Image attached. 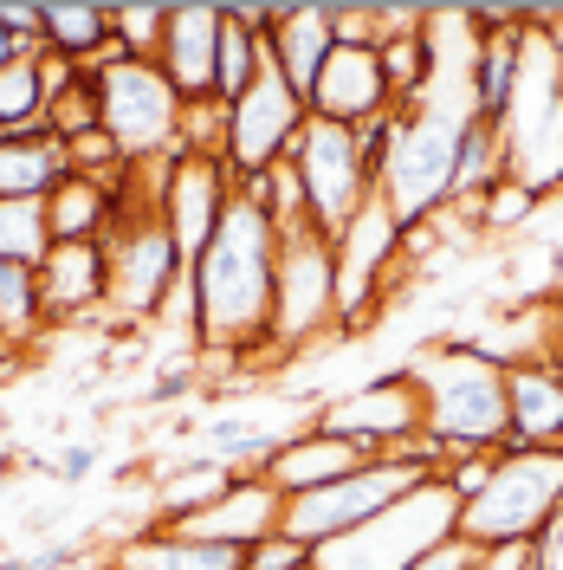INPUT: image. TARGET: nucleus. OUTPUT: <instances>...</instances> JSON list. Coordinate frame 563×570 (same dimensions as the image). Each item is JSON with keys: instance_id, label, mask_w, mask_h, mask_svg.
<instances>
[{"instance_id": "nucleus-33", "label": "nucleus", "mask_w": 563, "mask_h": 570, "mask_svg": "<svg viewBox=\"0 0 563 570\" xmlns=\"http://www.w3.org/2000/svg\"><path fill=\"white\" fill-rule=\"evenodd\" d=\"M460 570H544V564H537V538H531V544H466Z\"/></svg>"}, {"instance_id": "nucleus-6", "label": "nucleus", "mask_w": 563, "mask_h": 570, "mask_svg": "<svg viewBox=\"0 0 563 570\" xmlns=\"http://www.w3.org/2000/svg\"><path fill=\"white\" fill-rule=\"evenodd\" d=\"M466 117H473L466 105H441V98L402 110V130L376 169V195L402 227H422L454 202V149Z\"/></svg>"}, {"instance_id": "nucleus-5", "label": "nucleus", "mask_w": 563, "mask_h": 570, "mask_svg": "<svg viewBox=\"0 0 563 570\" xmlns=\"http://www.w3.org/2000/svg\"><path fill=\"white\" fill-rule=\"evenodd\" d=\"M441 461H434V448H408V454H369V461L344 473V480H330V487H317V493H292L279 499V532L298 538V544H330V538L356 532V525H369L376 512H388L402 493H415L422 480H434Z\"/></svg>"}, {"instance_id": "nucleus-36", "label": "nucleus", "mask_w": 563, "mask_h": 570, "mask_svg": "<svg viewBox=\"0 0 563 570\" xmlns=\"http://www.w3.org/2000/svg\"><path fill=\"white\" fill-rule=\"evenodd\" d=\"M0 33L20 52H39V0H0Z\"/></svg>"}, {"instance_id": "nucleus-22", "label": "nucleus", "mask_w": 563, "mask_h": 570, "mask_svg": "<svg viewBox=\"0 0 563 570\" xmlns=\"http://www.w3.org/2000/svg\"><path fill=\"white\" fill-rule=\"evenodd\" d=\"M39 46L85 71L105 66V59H124L117 39H110L105 0H39Z\"/></svg>"}, {"instance_id": "nucleus-26", "label": "nucleus", "mask_w": 563, "mask_h": 570, "mask_svg": "<svg viewBox=\"0 0 563 570\" xmlns=\"http://www.w3.org/2000/svg\"><path fill=\"white\" fill-rule=\"evenodd\" d=\"M33 137H52V124H46V91H39L33 52H13V59L0 66V142H33Z\"/></svg>"}, {"instance_id": "nucleus-35", "label": "nucleus", "mask_w": 563, "mask_h": 570, "mask_svg": "<svg viewBox=\"0 0 563 570\" xmlns=\"http://www.w3.org/2000/svg\"><path fill=\"white\" fill-rule=\"evenodd\" d=\"M98 461H105V448L71 441V448H59V454H52V480H59V487H85V480L98 473Z\"/></svg>"}, {"instance_id": "nucleus-10", "label": "nucleus", "mask_w": 563, "mask_h": 570, "mask_svg": "<svg viewBox=\"0 0 563 570\" xmlns=\"http://www.w3.org/2000/svg\"><path fill=\"white\" fill-rule=\"evenodd\" d=\"M285 163H292V176L305 188V214H312L317 234H344L376 195V176H369V163L356 149V130H344V124L305 117V130H298Z\"/></svg>"}, {"instance_id": "nucleus-9", "label": "nucleus", "mask_w": 563, "mask_h": 570, "mask_svg": "<svg viewBox=\"0 0 563 570\" xmlns=\"http://www.w3.org/2000/svg\"><path fill=\"white\" fill-rule=\"evenodd\" d=\"M317 331H337V259L330 234L292 220L279 227V273H273V351H312Z\"/></svg>"}, {"instance_id": "nucleus-30", "label": "nucleus", "mask_w": 563, "mask_h": 570, "mask_svg": "<svg viewBox=\"0 0 563 570\" xmlns=\"http://www.w3.org/2000/svg\"><path fill=\"white\" fill-rule=\"evenodd\" d=\"M110 13V39H117V52L124 59H156V46H162V13H169V0H117L105 7Z\"/></svg>"}, {"instance_id": "nucleus-7", "label": "nucleus", "mask_w": 563, "mask_h": 570, "mask_svg": "<svg viewBox=\"0 0 563 570\" xmlns=\"http://www.w3.org/2000/svg\"><path fill=\"white\" fill-rule=\"evenodd\" d=\"M91 98H98V130L110 137V149L137 169V163H162L181 156V91L162 78L156 59H105L85 71Z\"/></svg>"}, {"instance_id": "nucleus-19", "label": "nucleus", "mask_w": 563, "mask_h": 570, "mask_svg": "<svg viewBox=\"0 0 563 570\" xmlns=\"http://www.w3.org/2000/svg\"><path fill=\"white\" fill-rule=\"evenodd\" d=\"M117 570H247L240 544H214V538L176 532V525H142L110 544Z\"/></svg>"}, {"instance_id": "nucleus-31", "label": "nucleus", "mask_w": 563, "mask_h": 570, "mask_svg": "<svg viewBox=\"0 0 563 570\" xmlns=\"http://www.w3.org/2000/svg\"><path fill=\"white\" fill-rule=\"evenodd\" d=\"M537 202L544 195H531L525 181H493L480 202H473V214H480V234H505V227H525L531 214H537Z\"/></svg>"}, {"instance_id": "nucleus-8", "label": "nucleus", "mask_w": 563, "mask_h": 570, "mask_svg": "<svg viewBox=\"0 0 563 570\" xmlns=\"http://www.w3.org/2000/svg\"><path fill=\"white\" fill-rule=\"evenodd\" d=\"M98 247H105V318H117V324L162 318L169 292L188 273V259L176 253L162 214H124Z\"/></svg>"}, {"instance_id": "nucleus-25", "label": "nucleus", "mask_w": 563, "mask_h": 570, "mask_svg": "<svg viewBox=\"0 0 563 570\" xmlns=\"http://www.w3.org/2000/svg\"><path fill=\"white\" fill-rule=\"evenodd\" d=\"M71 176L66 142L33 137V142H0V202H46Z\"/></svg>"}, {"instance_id": "nucleus-27", "label": "nucleus", "mask_w": 563, "mask_h": 570, "mask_svg": "<svg viewBox=\"0 0 563 570\" xmlns=\"http://www.w3.org/2000/svg\"><path fill=\"white\" fill-rule=\"evenodd\" d=\"M493 181H505V142H498V124L466 117V124H460V149H454V202H480Z\"/></svg>"}, {"instance_id": "nucleus-28", "label": "nucleus", "mask_w": 563, "mask_h": 570, "mask_svg": "<svg viewBox=\"0 0 563 570\" xmlns=\"http://www.w3.org/2000/svg\"><path fill=\"white\" fill-rule=\"evenodd\" d=\"M39 331H46V318H39V273L0 259V344L20 351V344H33Z\"/></svg>"}, {"instance_id": "nucleus-29", "label": "nucleus", "mask_w": 563, "mask_h": 570, "mask_svg": "<svg viewBox=\"0 0 563 570\" xmlns=\"http://www.w3.org/2000/svg\"><path fill=\"white\" fill-rule=\"evenodd\" d=\"M46 247H52V234H46V202H0V259L39 266Z\"/></svg>"}, {"instance_id": "nucleus-2", "label": "nucleus", "mask_w": 563, "mask_h": 570, "mask_svg": "<svg viewBox=\"0 0 563 570\" xmlns=\"http://www.w3.org/2000/svg\"><path fill=\"white\" fill-rule=\"evenodd\" d=\"M402 376L422 395V441L441 466L505 448V370L498 363L466 351L460 337H434L408 356Z\"/></svg>"}, {"instance_id": "nucleus-3", "label": "nucleus", "mask_w": 563, "mask_h": 570, "mask_svg": "<svg viewBox=\"0 0 563 570\" xmlns=\"http://www.w3.org/2000/svg\"><path fill=\"white\" fill-rule=\"evenodd\" d=\"M563 519V448H498L486 487L460 505V544H531Z\"/></svg>"}, {"instance_id": "nucleus-34", "label": "nucleus", "mask_w": 563, "mask_h": 570, "mask_svg": "<svg viewBox=\"0 0 563 570\" xmlns=\"http://www.w3.org/2000/svg\"><path fill=\"white\" fill-rule=\"evenodd\" d=\"M247 570H312V544H298V538H259V544H247Z\"/></svg>"}, {"instance_id": "nucleus-20", "label": "nucleus", "mask_w": 563, "mask_h": 570, "mask_svg": "<svg viewBox=\"0 0 563 570\" xmlns=\"http://www.w3.org/2000/svg\"><path fill=\"white\" fill-rule=\"evenodd\" d=\"M505 448H563V376L551 363L505 370Z\"/></svg>"}, {"instance_id": "nucleus-16", "label": "nucleus", "mask_w": 563, "mask_h": 570, "mask_svg": "<svg viewBox=\"0 0 563 570\" xmlns=\"http://www.w3.org/2000/svg\"><path fill=\"white\" fill-rule=\"evenodd\" d=\"M39 273V318L46 331L78 318H105V247L98 240H52Z\"/></svg>"}, {"instance_id": "nucleus-32", "label": "nucleus", "mask_w": 563, "mask_h": 570, "mask_svg": "<svg viewBox=\"0 0 563 570\" xmlns=\"http://www.w3.org/2000/svg\"><path fill=\"white\" fill-rule=\"evenodd\" d=\"M176 142H181V156H220V142H227V105L220 98H188Z\"/></svg>"}, {"instance_id": "nucleus-37", "label": "nucleus", "mask_w": 563, "mask_h": 570, "mask_svg": "<svg viewBox=\"0 0 563 570\" xmlns=\"http://www.w3.org/2000/svg\"><path fill=\"white\" fill-rule=\"evenodd\" d=\"M544 363L563 376V298H557V318H551V351H544Z\"/></svg>"}, {"instance_id": "nucleus-21", "label": "nucleus", "mask_w": 563, "mask_h": 570, "mask_svg": "<svg viewBox=\"0 0 563 570\" xmlns=\"http://www.w3.org/2000/svg\"><path fill=\"white\" fill-rule=\"evenodd\" d=\"M176 532H195V538H214V544H259V538L279 532V493L259 480V473H240L227 493L214 499L208 512H195L188 525H176Z\"/></svg>"}, {"instance_id": "nucleus-18", "label": "nucleus", "mask_w": 563, "mask_h": 570, "mask_svg": "<svg viewBox=\"0 0 563 570\" xmlns=\"http://www.w3.org/2000/svg\"><path fill=\"white\" fill-rule=\"evenodd\" d=\"M363 461H369V454H363V448H350V441L317 434V428H298L285 448H273V454H266L259 480H266L279 499H292V493H317V487L344 480V473H356Z\"/></svg>"}, {"instance_id": "nucleus-17", "label": "nucleus", "mask_w": 563, "mask_h": 570, "mask_svg": "<svg viewBox=\"0 0 563 570\" xmlns=\"http://www.w3.org/2000/svg\"><path fill=\"white\" fill-rule=\"evenodd\" d=\"M220 13L208 0H169L162 13V46H156V66L162 78L188 98H214V52H220Z\"/></svg>"}, {"instance_id": "nucleus-11", "label": "nucleus", "mask_w": 563, "mask_h": 570, "mask_svg": "<svg viewBox=\"0 0 563 570\" xmlns=\"http://www.w3.org/2000/svg\"><path fill=\"white\" fill-rule=\"evenodd\" d=\"M305 98L285 85V71L273 66V46L259 52V71H253V85L227 105V142H220V163L234 169V176H266L273 163L292 156V142L305 130Z\"/></svg>"}, {"instance_id": "nucleus-23", "label": "nucleus", "mask_w": 563, "mask_h": 570, "mask_svg": "<svg viewBox=\"0 0 563 570\" xmlns=\"http://www.w3.org/2000/svg\"><path fill=\"white\" fill-rule=\"evenodd\" d=\"M266 46H273V66L285 71V85H292L298 98H312L317 71H324L330 46H337V39H330V7H279Z\"/></svg>"}, {"instance_id": "nucleus-39", "label": "nucleus", "mask_w": 563, "mask_h": 570, "mask_svg": "<svg viewBox=\"0 0 563 570\" xmlns=\"http://www.w3.org/2000/svg\"><path fill=\"white\" fill-rule=\"evenodd\" d=\"M85 570H117V564H110V558H105V564H85Z\"/></svg>"}, {"instance_id": "nucleus-14", "label": "nucleus", "mask_w": 563, "mask_h": 570, "mask_svg": "<svg viewBox=\"0 0 563 570\" xmlns=\"http://www.w3.org/2000/svg\"><path fill=\"white\" fill-rule=\"evenodd\" d=\"M234 188L240 176L220 163V156H176L169 163V176H162V227H169V240H176L181 259H195V253L214 240V227H220V214L234 202Z\"/></svg>"}, {"instance_id": "nucleus-15", "label": "nucleus", "mask_w": 563, "mask_h": 570, "mask_svg": "<svg viewBox=\"0 0 563 570\" xmlns=\"http://www.w3.org/2000/svg\"><path fill=\"white\" fill-rule=\"evenodd\" d=\"M305 110L324 117V124H344V130H363V124L388 117L395 110V91H388V78H383L376 46H330V59L317 71Z\"/></svg>"}, {"instance_id": "nucleus-40", "label": "nucleus", "mask_w": 563, "mask_h": 570, "mask_svg": "<svg viewBox=\"0 0 563 570\" xmlns=\"http://www.w3.org/2000/svg\"><path fill=\"white\" fill-rule=\"evenodd\" d=\"M557 188H563V181H557Z\"/></svg>"}, {"instance_id": "nucleus-38", "label": "nucleus", "mask_w": 563, "mask_h": 570, "mask_svg": "<svg viewBox=\"0 0 563 570\" xmlns=\"http://www.w3.org/2000/svg\"><path fill=\"white\" fill-rule=\"evenodd\" d=\"M13 52H20V46H13V39L0 33V66H7V59H13Z\"/></svg>"}, {"instance_id": "nucleus-13", "label": "nucleus", "mask_w": 563, "mask_h": 570, "mask_svg": "<svg viewBox=\"0 0 563 570\" xmlns=\"http://www.w3.org/2000/svg\"><path fill=\"white\" fill-rule=\"evenodd\" d=\"M312 428L350 441L363 454H408L422 448V395L408 376H376V383H356V390L317 402Z\"/></svg>"}, {"instance_id": "nucleus-24", "label": "nucleus", "mask_w": 563, "mask_h": 570, "mask_svg": "<svg viewBox=\"0 0 563 570\" xmlns=\"http://www.w3.org/2000/svg\"><path fill=\"white\" fill-rule=\"evenodd\" d=\"M117 220H124V188H110V181L66 176L46 195V234L52 240H105Z\"/></svg>"}, {"instance_id": "nucleus-4", "label": "nucleus", "mask_w": 563, "mask_h": 570, "mask_svg": "<svg viewBox=\"0 0 563 570\" xmlns=\"http://www.w3.org/2000/svg\"><path fill=\"white\" fill-rule=\"evenodd\" d=\"M460 532V499L447 493V480L434 473L415 493H402L388 512H376L369 525L330 538L312 551V570H422L434 551H447Z\"/></svg>"}, {"instance_id": "nucleus-1", "label": "nucleus", "mask_w": 563, "mask_h": 570, "mask_svg": "<svg viewBox=\"0 0 563 570\" xmlns=\"http://www.w3.org/2000/svg\"><path fill=\"white\" fill-rule=\"evenodd\" d=\"M273 273H279V227L266 220L253 195L234 188L214 240L188 259L201 351L220 363L273 351Z\"/></svg>"}, {"instance_id": "nucleus-12", "label": "nucleus", "mask_w": 563, "mask_h": 570, "mask_svg": "<svg viewBox=\"0 0 563 570\" xmlns=\"http://www.w3.org/2000/svg\"><path fill=\"white\" fill-rule=\"evenodd\" d=\"M408 227L383 208V195H369V208L356 214L344 234H330V259H337V337H356L376 318V298L395 279Z\"/></svg>"}]
</instances>
